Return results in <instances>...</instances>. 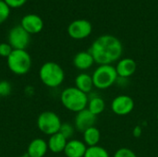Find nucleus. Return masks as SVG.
Listing matches in <instances>:
<instances>
[{"instance_id":"f257e3e1","label":"nucleus","mask_w":158,"mask_h":157,"mask_svg":"<svg viewBox=\"0 0 158 157\" xmlns=\"http://www.w3.org/2000/svg\"><path fill=\"white\" fill-rule=\"evenodd\" d=\"M89 52L94 63L100 65H112L118 62L123 54V45L117 37L105 34L99 36L92 43Z\"/></svg>"},{"instance_id":"f03ea898","label":"nucleus","mask_w":158,"mask_h":157,"mask_svg":"<svg viewBox=\"0 0 158 157\" xmlns=\"http://www.w3.org/2000/svg\"><path fill=\"white\" fill-rule=\"evenodd\" d=\"M60 101L66 109L77 114L87 108L89 96L76 87H69L61 93Z\"/></svg>"},{"instance_id":"7ed1b4c3","label":"nucleus","mask_w":158,"mask_h":157,"mask_svg":"<svg viewBox=\"0 0 158 157\" xmlns=\"http://www.w3.org/2000/svg\"><path fill=\"white\" fill-rule=\"evenodd\" d=\"M41 81L49 88L60 86L65 80V72L60 65L56 62L44 63L39 70Z\"/></svg>"},{"instance_id":"20e7f679","label":"nucleus","mask_w":158,"mask_h":157,"mask_svg":"<svg viewBox=\"0 0 158 157\" xmlns=\"http://www.w3.org/2000/svg\"><path fill=\"white\" fill-rule=\"evenodd\" d=\"M94 86L98 90H106L113 86L118 79L116 68L112 65H100L95 68L93 75Z\"/></svg>"},{"instance_id":"39448f33","label":"nucleus","mask_w":158,"mask_h":157,"mask_svg":"<svg viewBox=\"0 0 158 157\" xmlns=\"http://www.w3.org/2000/svg\"><path fill=\"white\" fill-rule=\"evenodd\" d=\"M7 67L16 75H24L31 67V58L26 50H13L6 58Z\"/></svg>"},{"instance_id":"423d86ee","label":"nucleus","mask_w":158,"mask_h":157,"mask_svg":"<svg viewBox=\"0 0 158 157\" xmlns=\"http://www.w3.org/2000/svg\"><path fill=\"white\" fill-rule=\"evenodd\" d=\"M62 125L60 118L52 111H44L41 113L37 118V127L41 132L45 135H53L59 132Z\"/></svg>"},{"instance_id":"0eeeda50","label":"nucleus","mask_w":158,"mask_h":157,"mask_svg":"<svg viewBox=\"0 0 158 157\" xmlns=\"http://www.w3.org/2000/svg\"><path fill=\"white\" fill-rule=\"evenodd\" d=\"M8 43L14 50H26L30 43V34L21 25L15 26L9 31Z\"/></svg>"},{"instance_id":"6e6552de","label":"nucleus","mask_w":158,"mask_h":157,"mask_svg":"<svg viewBox=\"0 0 158 157\" xmlns=\"http://www.w3.org/2000/svg\"><path fill=\"white\" fill-rule=\"evenodd\" d=\"M134 100L126 94L118 95L111 102V110L118 116H127L131 114L134 109Z\"/></svg>"},{"instance_id":"1a4fd4ad","label":"nucleus","mask_w":158,"mask_h":157,"mask_svg":"<svg viewBox=\"0 0 158 157\" xmlns=\"http://www.w3.org/2000/svg\"><path fill=\"white\" fill-rule=\"evenodd\" d=\"M93 31L92 23L86 19H76L68 27L69 35L75 40H82L87 38Z\"/></svg>"},{"instance_id":"9d476101","label":"nucleus","mask_w":158,"mask_h":157,"mask_svg":"<svg viewBox=\"0 0 158 157\" xmlns=\"http://www.w3.org/2000/svg\"><path fill=\"white\" fill-rule=\"evenodd\" d=\"M96 122V116L90 112L87 108L76 114L74 127L80 132H84L87 129L94 127Z\"/></svg>"},{"instance_id":"9b49d317","label":"nucleus","mask_w":158,"mask_h":157,"mask_svg":"<svg viewBox=\"0 0 158 157\" xmlns=\"http://www.w3.org/2000/svg\"><path fill=\"white\" fill-rule=\"evenodd\" d=\"M116 68V71L118 73V78L121 79H128L131 77L137 69V63L134 59L125 57V58H120Z\"/></svg>"},{"instance_id":"f8f14e48","label":"nucleus","mask_w":158,"mask_h":157,"mask_svg":"<svg viewBox=\"0 0 158 157\" xmlns=\"http://www.w3.org/2000/svg\"><path fill=\"white\" fill-rule=\"evenodd\" d=\"M20 25L29 34H35L43 30L44 21L38 15L28 14L22 18Z\"/></svg>"},{"instance_id":"ddd939ff","label":"nucleus","mask_w":158,"mask_h":157,"mask_svg":"<svg viewBox=\"0 0 158 157\" xmlns=\"http://www.w3.org/2000/svg\"><path fill=\"white\" fill-rule=\"evenodd\" d=\"M87 148L83 141L70 140L68 141L63 153L67 157H84Z\"/></svg>"},{"instance_id":"4468645a","label":"nucleus","mask_w":158,"mask_h":157,"mask_svg":"<svg viewBox=\"0 0 158 157\" xmlns=\"http://www.w3.org/2000/svg\"><path fill=\"white\" fill-rule=\"evenodd\" d=\"M47 151V143L41 138H36L28 145L27 155L30 157H44L46 155Z\"/></svg>"},{"instance_id":"2eb2a0df","label":"nucleus","mask_w":158,"mask_h":157,"mask_svg":"<svg viewBox=\"0 0 158 157\" xmlns=\"http://www.w3.org/2000/svg\"><path fill=\"white\" fill-rule=\"evenodd\" d=\"M94 64L93 56L89 51L79 52L73 58V65L77 69L87 70Z\"/></svg>"},{"instance_id":"dca6fc26","label":"nucleus","mask_w":158,"mask_h":157,"mask_svg":"<svg viewBox=\"0 0 158 157\" xmlns=\"http://www.w3.org/2000/svg\"><path fill=\"white\" fill-rule=\"evenodd\" d=\"M67 143H68V140L60 132H57L50 136L47 142L48 150H50L51 152L55 154L62 153L65 150Z\"/></svg>"},{"instance_id":"f3484780","label":"nucleus","mask_w":158,"mask_h":157,"mask_svg":"<svg viewBox=\"0 0 158 157\" xmlns=\"http://www.w3.org/2000/svg\"><path fill=\"white\" fill-rule=\"evenodd\" d=\"M75 87L86 94L90 93L94 87L92 75L87 73L79 74L75 79Z\"/></svg>"},{"instance_id":"a211bd4d","label":"nucleus","mask_w":158,"mask_h":157,"mask_svg":"<svg viewBox=\"0 0 158 157\" xmlns=\"http://www.w3.org/2000/svg\"><path fill=\"white\" fill-rule=\"evenodd\" d=\"M82 134L83 143L87 145V147L98 145L101 139V132L95 126L87 129L84 132H82Z\"/></svg>"},{"instance_id":"6ab92c4d","label":"nucleus","mask_w":158,"mask_h":157,"mask_svg":"<svg viewBox=\"0 0 158 157\" xmlns=\"http://www.w3.org/2000/svg\"><path fill=\"white\" fill-rule=\"evenodd\" d=\"M87 109L97 117L98 115L102 114L105 111L106 102L99 95H93L91 98H89Z\"/></svg>"},{"instance_id":"aec40b11","label":"nucleus","mask_w":158,"mask_h":157,"mask_svg":"<svg viewBox=\"0 0 158 157\" xmlns=\"http://www.w3.org/2000/svg\"><path fill=\"white\" fill-rule=\"evenodd\" d=\"M84 157H110L109 153L100 145L88 147Z\"/></svg>"},{"instance_id":"412c9836","label":"nucleus","mask_w":158,"mask_h":157,"mask_svg":"<svg viewBox=\"0 0 158 157\" xmlns=\"http://www.w3.org/2000/svg\"><path fill=\"white\" fill-rule=\"evenodd\" d=\"M74 131H75V127L73 125H71L70 123H62V125L60 127V130H59V132L67 140L70 139L73 136Z\"/></svg>"},{"instance_id":"4be33fe9","label":"nucleus","mask_w":158,"mask_h":157,"mask_svg":"<svg viewBox=\"0 0 158 157\" xmlns=\"http://www.w3.org/2000/svg\"><path fill=\"white\" fill-rule=\"evenodd\" d=\"M9 13L10 7L5 3V1H0V24L7 19Z\"/></svg>"},{"instance_id":"5701e85b","label":"nucleus","mask_w":158,"mask_h":157,"mask_svg":"<svg viewBox=\"0 0 158 157\" xmlns=\"http://www.w3.org/2000/svg\"><path fill=\"white\" fill-rule=\"evenodd\" d=\"M114 157H137V155L131 149L123 147L116 151Z\"/></svg>"},{"instance_id":"b1692460","label":"nucleus","mask_w":158,"mask_h":157,"mask_svg":"<svg viewBox=\"0 0 158 157\" xmlns=\"http://www.w3.org/2000/svg\"><path fill=\"white\" fill-rule=\"evenodd\" d=\"M12 87L11 84L7 81H0V96H8L11 93Z\"/></svg>"},{"instance_id":"393cba45","label":"nucleus","mask_w":158,"mask_h":157,"mask_svg":"<svg viewBox=\"0 0 158 157\" xmlns=\"http://www.w3.org/2000/svg\"><path fill=\"white\" fill-rule=\"evenodd\" d=\"M13 50L14 49L11 47V45L8 43H0V56L7 58Z\"/></svg>"},{"instance_id":"a878e982","label":"nucleus","mask_w":158,"mask_h":157,"mask_svg":"<svg viewBox=\"0 0 158 157\" xmlns=\"http://www.w3.org/2000/svg\"><path fill=\"white\" fill-rule=\"evenodd\" d=\"M4 1L9 7L17 8V7L22 6L26 3L27 0H4Z\"/></svg>"},{"instance_id":"bb28decb","label":"nucleus","mask_w":158,"mask_h":157,"mask_svg":"<svg viewBox=\"0 0 158 157\" xmlns=\"http://www.w3.org/2000/svg\"><path fill=\"white\" fill-rule=\"evenodd\" d=\"M142 133H143V129H142V127H141V126H136V127L133 129L132 134H133V136H134V137L139 138V137L142 135Z\"/></svg>"},{"instance_id":"cd10ccee","label":"nucleus","mask_w":158,"mask_h":157,"mask_svg":"<svg viewBox=\"0 0 158 157\" xmlns=\"http://www.w3.org/2000/svg\"><path fill=\"white\" fill-rule=\"evenodd\" d=\"M19 157H30L28 155H21V156H19Z\"/></svg>"},{"instance_id":"c85d7f7f","label":"nucleus","mask_w":158,"mask_h":157,"mask_svg":"<svg viewBox=\"0 0 158 157\" xmlns=\"http://www.w3.org/2000/svg\"><path fill=\"white\" fill-rule=\"evenodd\" d=\"M156 118H157V121H158V112H157V115H156Z\"/></svg>"},{"instance_id":"c756f323","label":"nucleus","mask_w":158,"mask_h":157,"mask_svg":"<svg viewBox=\"0 0 158 157\" xmlns=\"http://www.w3.org/2000/svg\"><path fill=\"white\" fill-rule=\"evenodd\" d=\"M0 1H4V0H0Z\"/></svg>"}]
</instances>
